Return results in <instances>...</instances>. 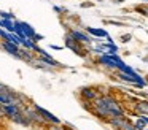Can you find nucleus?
Here are the masks:
<instances>
[{
	"label": "nucleus",
	"mask_w": 148,
	"mask_h": 130,
	"mask_svg": "<svg viewBox=\"0 0 148 130\" xmlns=\"http://www.w3.org/2000/svg\"><path fill=\"white\" fill-rule=\"evenodd\" d=\"M99 101L103 105V106L107 108V110L110 111V114H112V117H116V116H124V108L121 106V103H119L118 100H116L113 95L107 94V95H102V97H99Z\"/></svg>",
	"instance_id": "nucleus-1"
},
{
	"label": "nucleus",
	"mask_w": 148,
	"mask_h": 130,
	"mask_svg": "<svg viewBox=\"0 0 148 130\" xmlns=\"http://www.w3.org/2000/svg\"><path fill=\"white\" fill-rule=\"evenodd\" d=\"M107 124L113 127L115 130H137L134 127V124L127 119L126 116H116V117H110V119L105 120Z\"/></svg>",
	"instance_id": "nucleus-2"
},
{
	"label": "nucleus",
	"mask_w": 148,
	"mask_h": 130,
	"mask_svg": "<svg viewBox=\"0 0 148 130\" xmlns=\"http://www.w3.org/2000/svg\"><path fill=\"white\" fill-rule=\"evenodd\" d=\"M97 97H100L97 94V89L94 87H81L80 89V98L84 101H94Z\"/></svg>",
	"instance_id": "nucleus-3"
},
{
	"label": "nucleus",
	"mask_w": 148,
	"mask_h": 130,
	"mask_svg": "<svg viewBox=\"0 0 148 130\" xmlns=\"http://www.w3.org/2000/svg\"><path fill=\"white\" fill-rule=\"evenodd\" d=\"M134 113L137 114V116H147V113H148L147 101H137L135 106H134Z\"/></svg>",
	"instance_id": "nucleus-4"
},
{
	"label": "nucleus",
	"mask_w": 148,
	"mask_h": 130,
	"mask_svg": "<svg viewBox=\"0 0 148 130\" xmlns=\"http://www.w3.org/2000/svg\"><path fill=\"white\" fill-rule=\"evenodd\" d=\"M2 46H3L5 49H8V52H10V54H14V56L18 57V52H19V49H18V48L14 46V44H11V43H8V41H5V43L2 44Z\"/></svg>",
	"instance_id": "nucleus-5"
},
{
	"label": "nucleus",
	"mask_w": 148,
	"mask_h": 130,
	"mask_svg": "<svg viewBox=\"0 0 148 130\" xmlns=\"http://www.w3.org/2000/svg\"><path fill=\"white\" fill-rule=\"evenodd\" d=\"M89 32H91V33H94V35H105V32L99 30V29H89Z\"/></svg>",
	"instance_id": "nucleus-6"
},
{
	"label": "nucleus",
	"mask_w": 148,
	"mask_h": 130,
	"mask_svg": "<svg viewBox=\"0 0 148 130\" xmlns=\"http://www.w3.org/2000/svg\"><path fill=\"white\" fill-rule=\"evenodd\" d=\"M0 119H5V111H3V105H0Z\"/></svg>",
	"instance_id": "nucleus-7"
}]
</instances>
